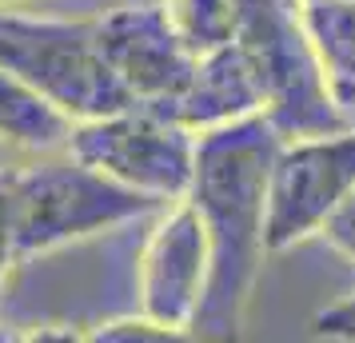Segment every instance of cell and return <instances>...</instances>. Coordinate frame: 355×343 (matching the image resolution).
Wrapping results in <instances>:
<instances>
[{
    "label": "cell",
    "instance_id": "cell-12",
    "mask_svg": "<svg viewBox=\"0 0 355 343\" xmlns=\"http://www.w3.org/2000/svg\"><path fill=\"white\" fill-rule=\"evenodd\" d=\"M252 4L256 0H160L164 17L196 56L236 40Z\"/></svg>",
    "mask_w": 355,
    "mask_h": 343
},
{
    "label": "cell",
    "instance_id": "cell-13",
    "mask_svg": "<svg viewBox=\"0 0 355 343\" xmlns=\"http://www.w3.org/2000/svg\"><path fill=\"white\" fill-rule=\"evenodd\" d=\"M84 340H96V343H128V340H136V343H148V340H176L168 327H160V324H152L148 315H120V319H104L100 327H92Z\"/></svg>",
    "mask_w": 355,
    "mask_h": 343
},
{
    "label": "cell",
    "instance_id": "cell-5",
    "mask_svg": "<svg viewBox=\"0 0 355 343\" xmlns=\"http://www.w3.org/2000/svg\"><path fill=\"white\" fill-rule=\"evenodd\" d=\"M64 152L140 196L172 204L184 200L192 184L196 132L148 104H124L116 112L76 120Z\"/></svg>",
    "mask_w": 355,
    "mask_h": 343
},
{
    "label": "cell",
    "instance_id": "cell-16",
    "mask_svg": "<svg viewBox=\"0 0 355 343\" xmlns=\"http://www.w3.org/2000/svg\"><path fill=\"white\" fill-rule=\"evenodd\" d=\"M315 331L331 335V340H355V295L331 304L327 311H320L315 315Z\"/></svg>",
    "mask_w": 355,
    "mask_h": 343
},
{
    "label": "cell",
    "instance_id": "cell-15",
    "mask_svg": "<svg viewBox=\"0 0 355 343\" xmlns=\"http://www.w3.org/2000/svg\"><path fill=\"white\" fill-rule=\"evenodd\" d=\"M17 260V236H12V196H8V172H0V295L12 279Z\"/></svg>",
    "mask_w": 355,
    "mask_h": 343
},
{
    "label": "cell",
    "instance_id": "cell-7",
    "mask_svg": "<svg viewBox=\"0 0 355 343\" xmlns=\"http://www.w3.org/2000/svg\"><path fill=\"white\" fill-rule=\"evenodd\" d=\"M208 288V236L188 200H172L156 212L140 260L136 299L140 315L168 327L172 335H192V319Z\"/></svg>",
    "mask_w": 355,
    "mask_h": 343
},
{
    "label": "cell",
    "instance_id": "cell-10",
    "mask_svg": "<svg viewBox=\"0 0 355 343\" xmlns=\"http://www.w3.org/2000/svg\"><path fill=\"white\" fill-rule=\"evenodd\" d=\"M72 116L52 104L36 84L0 64V144L24 156L64 152L72 136Z\"/></svg>",
    "mask_w": 355,
    "mask_h": 343
},
{
    "label": "cell",
    "instance_id": "cell-2",
    "mask_svg": "<svg viewBox=\"0 0 355 343\" xmlns=\"http://www.w3.org/2000/svg\"><path fill=\"white\" fill-rule=\"evenodd\" d=\"M8 196H12V236L20 263H33L36 256L80 244L100 231L124 228L164 208L108 180L104 172L88 168L68 152L36 156L28 168L8 172Z\"/></svg>",
    "mask_w": 355,
    "mask_h": 343
},
{
    "label": "cell",
    "instance_id": "cell-4",
    "mask_svg": "<svg viewBox=\"0 0 355 343\" xmlns=\"http://www.w3.org/2000/svg\"><path fill=\"white\" fill-rule=\"evenodd\" d=\"M0 64L36 84L72 120L132 104L100 56L92 20L33 17L0 4Z\"/></svg>",
    "mask_w": 355,
    "mask_h": 343
},
{
    "label": "cell",
    "instance_id": "cell-1",
    "mask_svg": "<svg viewBox=\"0 0 355 343\" xmlns=\"http://www.w3.org/2000/svg\"><path fill=\"white\" fill-rule=\"evenodd\" d=\"M279 144L284 140L263 112L196 132L192 184L184 200L196 208L208 236V288L192 319V335L204 340L240 335L268 256L263 240L268 176Z\"/></svg>",
    "mask_w": 355,
    "mask_h": 343
},
{
    "label": "cell",
    "instance_id": "cell-8",
    "mask_svg": "<svg viewBox=\"0 0 355 343\" xmlns=\"http://www.w3.org/2000/svg\"><path fill=\"white\" fill-rule=\"evenodd\" d=\"M92 36L132 104L164 108L192 76L196 52L180 40L160 4H120L92 20Z\"/></svg>",
    "mask_w": 355,
    "mask_h": 343
},
{
    "label": "cell",
    "instance_id": "cell-18",
    "mask_svg": "<svg viewBox=\"0 0 355 343\" xmlns=\"http://www.w3.org/2000/svg\"><path fill=\"white\" fill-rule=\"evenodd\" d=\"M291 4H300V0H291Z\"/></svg>",
    "mask_w": 355,
    "mask_h": 343
},
{
    "label": "cell",
    "instance_id": "cell-9",
    "mask_svg": "<svg viewBox=\"0 0 355 343\" xmlns=\"http://www.w3.org/2000/svg\"><path fill=\"white\" fill-rule=\"evenodd\" d=\"M156 112L180 120L192 132H208L243 116L263 112V92H259L256 68L248 60L240 40H227L220 49H208L196 56L192 76Z\"/></svg>",
    "mask_w": 355,
    "mask_h": 343
},
{
    "label": "cell",
    "instance_id": "cell-14",
    "mask_svg": "<svg viewBox=\"0 0 355 343\" xmlns=\"http://www.w3.org/2000/svg\"><path fill=\"white\" fill-rule=\"evenodd\" d=\"M320 236L355 267V188L331 208V216L320 224Z\"/></svg>",
    "mask_w": 355,
    "mask_h": 343
},
{
    "label": "cell",
    "instance_id": "cell-3",
    "mask_svg": "<svg viewBox=\"0 0 355 343\" xmlns=\"http://www.w3.org/2000/svg\"><path fill=\"white\" fill-rule=\"evenodd\" d=\"M236 40L256 68L263 116L279 132V140L347 128V112L331 96L320 56L304 36L291 0H256Z\"/></svg>",
    "mask_w": 355,
    "mask_h": 343
},
{
    "label": "cell",
    "instance_id": "cell-17",
    "mask_svg": "<svg viewBox=\"0 0 355 343\" xmlns=\"http://www.w3.org/2000/svg\"><path fill=\"white\" fill-rule=\"evenodd\" d=\"M0 4H17V0H0Z\"/></svg>",
    "mask_w": 355,
    "mask_h": 343
},
{
    "label": "cell",
    "instance_id": "cell-11",
    "mask_svg": "<svg viewBox=\"0 0 355 343\" xmlns=\"http://www.w3.org/2000/svg\"><path fill=\"white\" fill-rule=\"evenodd\" d=\"M295 17L320 56L336 104H355V0H300Z\"/></svg>",
    "mask_w": 355,
    "mask_h": 343
},
{
    "label": "cell",
    "instance_id": "cell-6",
    "mask_svg": "<svg viewBox=\"0 0 355 343\" xmlns=\"http://www.w3.org/2000/svg\"><path fill=\"white\" fill-rule=\"evenodd\" d=\"M355 188V124L323 136L284 140L268 176V252L320 236V224Z\"/></svg>",
    "mask_w": 355,
    "mask_h": 343
}]
</instances>
